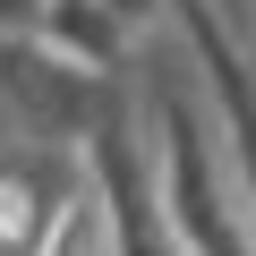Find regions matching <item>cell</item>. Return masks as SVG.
<instances>
[{
	"label": "cell",
	"mask_w": 256,
	"mask_h": 256,
	"mask_svg": "<svg viewBox=\"0 0 256 256\" xmlns=\"http://www.w3.org/2000/svg\"><path fill=\"white\" fill-rule=\"evenodd\" d=\"M34 256H128V230H120V214H111V188H102L94 171L68 188V205L52 214V230L34 239Z\"/></svg>",
	"instance_id": "obj_1"
}]
</instances>
